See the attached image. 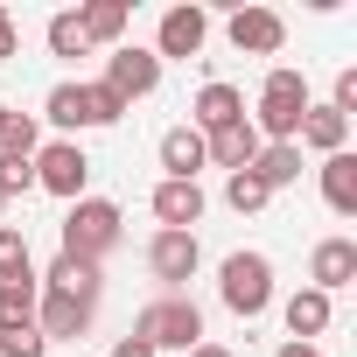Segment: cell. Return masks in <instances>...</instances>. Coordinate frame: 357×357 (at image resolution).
I'll list each match as a JSON object with an SVG mask.
<instances>
[{
    "label": "cell",
    "mask_w": 357,
    "mask_h": 357,
    "mask_svg": "<svg viewBox=\"0 0 357 357\" xmlns=\"http://www.w3.org/2000/svg\"><path fill=\"white\" fill-rule=\"evenodd\" d=\"M294 147H315V154H343V147H350V119H343L336 105H308V112H301V133H294Z\"/></svg>",
    "instance_id": "cell-17"
},
{
    "label": "cell",
    "mask_w": 357,
    "mask_h": 357,
    "mask_svg": "<svg viewBox=\"0 0 357 357\" xmlns=\"http://www.w3.org/2000/svg\"><path fill=\"white\" fill-rule=\"evenodd\" d=\"M0 211H8V197H0Z\"/></svg>",
    "instance_id": "cell-35"
},
{
    "label": "cell",
    "mask_w": 357,
    "mask_h": 357,
    "mask_svg": "<svg viewBox=\"0 0 357 357\" xmlns=\"http://www.w3.org/2000/svg\"><path fill=\"white\" fill-rule=\"evenodd\" d=\"M259 147H266V140L252 133V119H238V126H225V133H204V154H211L218 168H231V175H238V168H252V154H259Z\"/></svg>",
    "instance_id": "cell-19"
},
{
    "label": "cell",
    "mask_w": 357,
    "mask_h": 357,
    "mask_svg": "<svg viewBox=\"0 0 357 357\" xmlns=\"http://www.w3.org/2000/svg\"><path fill=\"white\" fill-rule=\"evenodd\" d=\"M15 50H22V29H15V15H8V8H0V63H8Z\"/></svg>",
    "instance_id": "cell-30"
},
{
    "label": "cell",
    "mask_w": 357,
    "mask_h": 357,
    "mask_svg": "<svg viewBox=\"0 0 357 357\" xmlns=\"http://www.w3.org/2000/svg\"><path fill=\"white\" fill-rule=\"evenodd\" d=\"M350 280H357V238H322L308 252V287L336 301V287H350Z\"/></svg>",
    "instance_id": "cell-12"
},
{
    "label": "cell",
    "mask_w": 357,
    "mask_h": 357,
    "mask_svg": "<svg viewBox=\"0 0 357 357\" xmlns=\"http://www.w3.org/2000/svg\"><path fill=\"white\" fill-rule=\"evenodd\" d=\"M225 36H231V50H238V56H280V43H287V22H280L273 8H231Z\"/></svg>",
    "instance_id": "cell-11"
},
{
    "label": "cell",
    "mask_w": 357,
    "mask_h": 357,
    "mask_svg": "<svg viewBox=\"0 0 357 357\" xmlns=\"http://www.w3.org/2000/svg\"><path fill=\"white\" fill-rule=\"evenodd\" d=\"M84 183H91V154H84L77 140H50V147H36V190H50V197L77 204V197H84Z\"/></svg>",
    "instance_id": "cell-6"
},
{
    "label": "cell",
    "mask_w": 357,
    "mask_h": 357,
    "mask_svg": "<svg viewBox=\"0 0 357 357\" xmlns=\"http://www.w3.org/2000/svg\"><path fill=\"white\" fill-rule=\"evenodd\" d=\"M238 119H245V91L225 84V77H211V84L197 91V105H190V126H197V133H225V126H238Z\"/></svg>",
    "instance_id": "cell-13"
},
{
    "label": "cell",
    "mask_w": 357,
    "mask_h": 357,
    "mask_svg": "<svg viewBox=\"0 0 357 357\" xmlns=\"http://www.w3.org/2000/svg\"><path fill=\"white\" fill-rule=\"evenodd\" d=\"M43 119L63 126V133H77V126H119L126 105H119L105 84H56V91L43 98Z\"/></svg>",
    "instance_id": "cell-5"
},
{
    "label": "cell",
    "mask_w": 357,
    "mask_h": 357,
    "mask_svg": "<svg viewBox=\"0 0 357 357\" xmlns=\"http://www.w3.org/2000/svg\"><path fill=\"white\" fill-rule=\"evenodd\" d=\"M315 98H308V77L301 70H266V84H259V105L245 112L252 119V133L273 147V140H294L301 133V112H308Z\"/></svg>",
    "instance_id": "cell-1"
},
{
    "label": "cell",
    "mask_w": 357,
    "mask_h": 357,
    "mask_svg": "<svg viewBox=\"0 0 357 357\" xmlns=\"http://www.w3.org/2000/svg\"><path fill=\"white\" fill-rule=\"evenodd\" d=\"M329 315H336V301H329V294H315V287L287 294V343H308V336H322V329H329Z\"/></svg>",
    "instance_id": "cell-20"
},
{
    "label": "cell",
    "mask_w": 357,
    "mask_h": 357,
    "mask_svg": "<svg viewBox=\"0 0 357 357\" xmlns=\"http://www.w3.org/2000/svg\"><path fill=\"white\" fill-rule=\"evenodd\" d=\"M329 105H336V112H343V119H350V112H357V70H350V63H343V70H336V91H329Z\"/></svg>",
    "instance_id": "cell-29"
},
{
    "label": "cell",
    "mask_w": 357,
    "mask_h": 357,
    "mask_svg": "<svg viewBox=\"0 0 357 357\" xmlns=\"http://www.w3.org/2000/svg\"><path fill=\"white\" fill-rule=\"evenodd\" d=\"M119 105H133V98H147L154 84H161V63H154V50H133V43H119L112 56H105V77H98Z\"/></svg>",
    "instance_id": "cell-9"
},
{
    "label": "cell",
    "mask_w": 357,
    "mask_h": 357,
    "mask_svg": "<svg viewBox=\"0 0 357 357\" xmlns=\"http://www.w3.org/2000/svg\"><path fill=\"white\" fill-rule=\"evenodd\" d=\"M322 204L336 218H357V154H322Z\"/></svg>",
    "instance_id": "cell-18"
},
{
    "label": "cell",
    "mask_w": 357,
    "mask_h": 357,
    "mask_svg": "<svg viewBox=\"0 0 357 357\" xmlns=\"http://www.w3.org/2000/svg\"><path fill=\"white\" fill-rule=\"evenodd\" d=\"M190 357H238V350H225V343H197Z\"/></svg>",
    "instance_id": "cell-33"
},
{
    "label": "cell",
    "mask_w": 357,
    "mask_h": 357,
    "mask_svg": "<svg viewBox=\"0 0 357 357\" xmlns=\"http://www.w3.org/2000/svg\"><path fill=\"white\" fill-rule=\"evenodd\" d=\"M36 147H43L36 112H8V126H0V154H8V161H36Z\"/></svg>",
    "instance_id": "cell-24"
},
{
    "label": "cell",
    "mask_w": 357,
    "mask_h": 357,
    "mask_svg": "<svg viewBox=\"0 0 357 357\" xmlns=\"http://www.w3.org/2000/svg\"><path fill=\"white\" fill-rule=\"evenodd\" d=\"M0 357H50V343H43V329L29 322V329H15V336H0Z\"/></svg>",
    "instance_id": "cell-28"
},
{
    "label": "cell",
    "mask_w": 357,
    "mask_h": 357,
    "mask_svg": "<svg viewBox=\"0 0 357 357\" xmlns=\"http://www.w3.org/2000/svg\"><path fill=\"white\" fill-rule=\"evenodd\" d=\"M161 168H168V183H197V168H211L204 133L197 126H168L161 133Z\"/></svg>",
    "instance_id": "cell-16"
},
{
    "label": "cell",
    "mask_w": 357,
    "mask_h": 357,
    "mask_svg": "<svg viewBox=\"0 0 357 357\" xmlns=\"http://www.w3.org/2000/svg\"><path fill=\"white\" fill-rule=\"evenodd\" d=\"M36 287H50V294H77V301H98V294H105V266L56 252V259H50V273H36Z\"/></svg>",
    "instance_id": "cell-15"
},
{
    "label": "cell",
    "mask_w": 357,
    "mask_h": 357,
    "mask_svg": "<svg viewBox=\"0 0 357 357\" xmlns=\"http://www.w3.org/2000/svg\"><path fill=\"white\" fill-rule=\"evenodd\" d=\"M197 266H204L197 231H154V238H147V273H154L168 294H183V287L197 280Z\"/></svg>",
    "instance_id": "cell-7"
},
{
    "label": "cell",
    "mask_w": 357,
    "mask_h": 357,
    "mask_svg": "<svg viewBox=\"0 0 357 357\" xmlns=\"http://www.w3.org/2000/svg\"><path fill=\"white\" fill-rule=\"evenodd\" d=\"M147 204H154L161 231H197V225H204V190H197V183H168V175H161Z\"/></svg>",
    "instance_id": "cell-14"
},
{
    "label": "cell",
    "mask_w": 357,
    "mask_h": 357,
    "mask_svg": "<svg viewBox=\"0 0 357 357\" xmlns=\"http://www.w3.org/2000/svg\"><path fill=\"white\" fill-rule=\"evenodd\" d=\"M273 357H322V350H315V343H280Z\"/></svg>",
    "instance_id": "cell-32"
},
{
    "label": "cell",
    "mask_w": 357,
    "mask_h": 357,
    "mask_svg": "<svg viewBox=\"0 0 357 357\" xmlns=\"http://www.w3.org/2000/svg\"><path fill=\"white\" fill-rule=\"evenodd\" d=\"M112 357H154V350H147L140 336H119V343H112Z\"/></svg>",
    "instance_id": "cell-31"
},
{
    "label": "cell",
    "mask_w": 357,
    "mask_h": 357,
    "mask_svg": "<svg viewBox=\"0 0 357 357\" xmlns=\"http://www.w3.org/2000/svg\"><path fill=\"white\" fill-rule=\"evenodd\" d=\"M119 231H126V225H119V204H105V197H77L70 218H63V252L105 266V259L119 252Z\"/></svg>",
    "instance_id": "cell-3"
},
{
    "label": "cell",
    "mask_w": 357,
    "mask_h": 357,
    "mask_svg": "<svg viewBox=\"0 0 357 357\" xmlns=\"http://www.w3.org/2000/svg\"><path fill=\"white\" fill-rule=\"evenodd\" d=\"M8 280H36V259H29L22 225H0V287H8Z\"/></svg>",
    "instance_id": "cell-25"
},
{
    "label": "cell",
    "mask_w": 357,
    "mask_h": 357,
    "mask_svg": "<svg viewBox=\"0 0 357 357\" xmlns=\"http://www.w3.org/2000/svg\"><path fill=\"white\" fill-rule=\"evenodd\" d=\"M50 56H91V43H84L77 15H50Z\"/></svg>",
    "instance_id": "cell-27"
},
{
    "label": "cell",
    "mask_w": 357,
    "mask_h": 357,
    "mask_svg": "<svg viewBox=\"0 0 357 357\" xmlns=\"http://www.w3.org/2000/svg\"><path fill=\"white\" fill-rule=\"evenodd\" d=\"M133 336L161 357V350H197L204 343V308L190 301V294H161V301H147L140 315H133Z\"/></svg>",
    "instance_id": "cell-2"
},
{
    "label": "cell",
    "mask_w": 357,
    "mask_h": 357,
    "mask_svg": "<svg viewBox=\"0 0 357 357\" xmlns=\"http://www.w3.org/2000/svg\"><path fill=\"white\" fill-rule=\"evenodd\" d=\"M91 315H98V301L36 287V329H43V343H84L91 336Z\"/></svg>",
    "instance_id": "cell-8"
},
{
    "label": "cell",
    "mask_w": 357,
    "mask_h": 357,
    "mask_svg": "<svg viewBox=\"0 0 357 357\" xmlns=\"http://www.w3.org/2000/svg\"><path fill=\"white\" fill-rule=\"evenodd\" d=\"M225 204H231L238 218H252V211H266V204H273V190L259 183V175H252V168H238V175H231V183H225Z\"/></svg>",
    "instance_id": "cell-26"
},
{
    "label": "cell",
    "mask_w": 357,
    "mask_h": 357,
    "mask_svg": "<svg viewBox=\"0 0 357 357\" xmlns=\"http://www.w3.org/2000/svg\"><path fill=\"white\" fill-rule=\"evenodd\" d=\"M218 294H225L231 315L259 322V315L273 308V259H266V252H231V259L218 266Z\"/></svg>",
    "instance_id": "cell-4"
},
{
    "label": "cell",
    "mask_w": 357,
    "mask_h": 357,
    "mask_svg": "<svg viewBox=\"0 0 357 357\" xmlns=\"http://www.w3.org/2000/svg\"><path fill=\"white\" fill-rule=\"evenodd\" d=\"M36 322V280H8L0 287V336H15Z\"/></svg>",
    "instance_id": "cell-23"
},
{
    "label": "cell",
    "mask_w": 357,
    "mask_h": 357,
    "mask_svg": "<svg viewBox=\"0 0 357 357\" xmlns=\"http://www.w3.org/2000/svg\"><path fill=\"white\" fill-rule=\"evenodd\" d=\"M204 43H211V15L183 0V8H168L161 29H154V63H168V56H175V63H190Z\"/></svg>",
    "instance_id": "cell-10"
},
{
    "label": "cell",
    "mask_w": 357,
    "mask_h": 357,
    "mask_svg": "<svg viewBox=\"0 0 357 357\" xmlns=\"http://www.w3.org/2000/svg\"><path fill=\"white\" fill-rule=\"evenodd\" d=\"M0 126H8V98H0Z\"/></svg>",
    "instance_id": "cell-34"
},
{
    "label": "cell",
    "mask_w": 357,
    "mask_h": 357,
    "mask_svg": "<svg viewBox=\"0 0 357 357\" xmlns=\"http://www.w3.org/2000/svg\"><path fill=\"white\" fill-rule=\"evenodd\" d=\"M126 22H133L126 0H84V8H77V29H84V43H91V50H98V43H119V36H126Z\"/></svg>",
    "instance_id": "cell-21"
},
{
    "label": "cell",
    "mask_w": 357,
    "mask_h": 357,
    "mask_svg": "<svg viewBox=\"0 0 357 357\" xmlns=\"http://www.w3.org/2000/svg\"><path fill=\"white\" fill-rule=\"evenodd\" d=\"M252 175L266 190H287V183H301V147L294 140H273V147H259L252 154Z\"/></svg>",
    "instance_id": "cell-22"
}]
</instances>
